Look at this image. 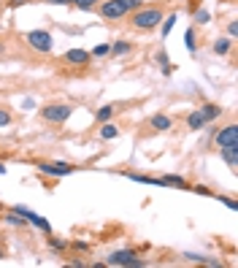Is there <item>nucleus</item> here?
I'll return each instance as SVG.
<instances>
[{
  "label": "nucleus",
  "mask_w": 238,
  "mask_h": 268,
  "mask_svg": "<svg viewBox=\"0 0 238 268\" xmlns=\"http://www.w3.org/2000/svg\"><path fill=\"white\" fill-rule=\"evenodd\" d=\"M163 22V11L160 8H138V11L133 14V24L138 30H154L157 24Z\"/></svg>",
  "instance_id": "nucleus-1"
},
{
  "label": "nucleus",
  "mask_w": 238,
  "mask_h": 268,
  "mask_svg": "<svg viewBox=\"0 0 238 268\" xmlns=\"http://www.w3.org/2000/svg\"><path fill=\"white\" fill-rule=\"evenodd\" d=\"M70 114H73V106H68V103H49L41 109V119H46V122H52V125L68 122Z\"/></svg>",
  "instance_id": "nucleus-2"
},
{
  "label": "nucleus",
  "mask_w": 238,
  "mask_h": 268,
  "mask_svg": "<svg viewBox=\"0 0 238 268\" xmlns=\"http://www.w3.org/2000/svg\"><path fill=\"white\" fill-rule=\"evenodd\" d=\"M24 41H27L30 49H35V52H41V54H49L54 46L52 33H46V30H30V33L24 35Z\"/></svg>",
  "instance_id": "nucleus-3"
},
{
  "label": "nucleus",
  "mask_w": 238,
  "mask_h": 268,
  "mask_svg": "<svg viewBox=\"0 0 238 268\" xmlns=\"http://www.w3.org/2000/svg\"><path fill=\"white\" fill-rule=\"evenodd\" d=\"M106 266H144V260H138L133 249H119L106 257Z\"/></svg>",
  "instance_id": "nucleus-4"
},
{
  "label": "nucleus",
  "mask_w": 238,
  "mask_h": 268,
  "mask_svg": "<svg viewBox=\"0 0 238 268\" xmlns=\"http://www.w3.org/2000/svg\"><path fill=\"white\" fill-rule=\"evenodd\" d=\"M125 14H128V8H125L122 0H106L100 6V17L103 19H122Z\"/></svg>",
  "instance_id": "nucleus-5"
},
{
  "label": "nucleus",
  "mask_w": 238,
  "mask_h": 268,
  "mask_svg": "<svg viewBox=\"0 0 238 268\" xmlns=\"http://www.w3.org/2000/svg\"><path fill=\"white\" fill-rule=\"evenodd\" d=\"M214 141H216L219 149H225V146H238V125H227V128H222Z\"/></svg>",
  "instance_id": "nucleus-6"
},
{
  "label": "nucleus",
  "mask_w": 238,
  "mask_h": 268,
  "mask_svg": "<svg viewBox=\"0 0 238 268\" xmlns=\"http://www.w3.org/2000/svg\"><path fill=\"white\" fill-rule=\"evenodd\" d=\"M14 211H17V214H22L24 220H30V222H33V225H35V227H41L43 233H52V225H49V222L43 220V217H38V214H35V211L24 209V206H17V209H14Z\"/></svg>",
  "instance_id": "nucleus-7"
},
{
  "label": "nucleus",
  "mask_w": 238,
  "mask_h": 268,
  "mask_svg": "<svg viewBox=\"0 0 238 268\" xmlns=\"http://www.w3.org/2000/svg\"><path fill=\"white\" fill-rule=\"evenodd\" d=\"M38 171H41L43 176H68V174H73V165H65V163H57V165L41 163V165H38Z\"/></svg>",
  "instance_id": "nucleus-8"
},
{
  "label": "nucleus",
  "mask_w": 238,
  "mask_h": 268,
  "mask_svg": "<svg viewBox=\"0 0 238 268\" xmlns=\"http://www.w3.org/2000/svg\"><path fill=\"white\" fill-rule=\"evenodd\" d=\"M63 60L68 65H87L89 63V52H84V49H68Z\"/></svg>",
  "instance_id": "nucleus-9"
},
{
  "label": "nucleus",
  "mask_w": 238,
  "mask_h": 268,
  "mask_svg": "<svg viewBox=\"0 0 238 268\" xmlns=\"http://www.w3.org/2000/svg\"><path fill=\"white\" fill-rule=\"evenodd\" d=\"M149 125H151L154 130H160V133H165V130H171V128H173V119H171L168 114H154Z\"/></svg>",
  "instance_id": "nucleus-10"
},
{
  "label": "nucleus",
  "mask_w": 238,
  "mask_h": 268,
  "mask_svg": "<svg viewBox=\"0 0 238 268\" xmlns=\"http://www.w3.org/2000/svg\"><path fill=\"white\" fill-rule=\"evenodd\" d=\"M219 155H222V160H225L230 168L238 165V146H225V149H219Z\"/></svg>",
  "instance_id": "nucleus-11"
},
{
  "label": "nucleus",
  "mask_w": 238,
  "mask_h": 268,
  "mask_svg": "<svg viewBox=\"0 0 238 268\" xmlns=\"http://www.w3.org/2000/svg\"><path fill=\"white\" fill-rule=\"evenodd\" d=\"M187 128H190V130L206 128V117L200 114V111H192V114H187Z\"/></svg>",
  "instance_id": "nucleus-12"
},
{
  "label": "nucleus",
  "mask_w": 238,
  "mask_h": 268,
  "mask_svg": "<svg viewBox=\"0 0 238 268\" xmlns=\"http://www.w3.org/2000/svg\"><path fill=\"white\" fill-rule=\"evenodd\" d=\"M163 187H179V190H190V184H187L181 176H163Z\"/></svg>",
  "instance_id": "nucleus-13"
},
{
  "label": "nucleus",
  "mask_w": 238,
  "mask_h": 268,
  "mask_svg": "<svg viewBox=\"0 0 238 268\" xmlns=\"http://www.w3.org/2000/svg\"><path fill=\"white\" fill-rule=\"evenodd\" d=\"M200 114L206 117V122H211V119H216L222 114V109H219V106H214V103H206L203 109H200Z\"/></svg>",
  "instance_id": "nucleus-14"
},
{
  "label": "nucleus",
  "mask_w": 238,
  "mask_h": 268,
  "mask_svg": "<svg viewBox=\"0 0 238 268\" xmlns=\"http://www.w3.org/2000/svg\"><path fill=\"white\" fill-rule=\"evenodd\" d=\"M114 111H116V106H100L95 119H98V122H108V119L114 117Z\"/></svg>",
  "instance_id": "nucleus-15"
},
{
  "label": "nucleus",
  "mask_w": 238,
  "mask_h": 268,
  "mask_svg": "<svg viewBox=\"0 0 238 268\" xmlns=\"http://www.w3.org/2000/svg\"><path fill=\"white\" fill-rule=\"evenodd\" d=\"M119 135V128H116L114 122H106L103 128H100V138H116Z\"/></svg>",
  "instance_id": "nucleus-16"
},
{
  "label": "nucleus",
  "mask_w": 238,
  "mask_h": 268,
  "mask_svg": "<svg viewBox=\"0 0 238 268\" xmlns=\"http://www.w3.org/2000/svg\"><path fill=\"white\" fill-rule=\"evenodd\" d=\"M230 46H233V38H219V41L214 44V52L216 54H227V52H230Z\"/></svg>",
  "instance_id": "nucleus-17"
},
{
  "label": "nucleus",
  "mask_w": 238,
  "mask_h": 268,
  "mask_svg": "<svg viewBox=\"0 0 238 268\" xmlns=\"http://www.w3.org/2000/svg\"><path fill=\"white\" fill-rule=\"evenodd\" d=\"M76 8H82V11H92L95 6H98V0H73Z\"/></svg>",
  "instance_id": "nucleus-18"
},
{
  "label": "nucleus",
  "mask_w": 238,
  "mask_h": 268,
  "mask_svg": "<svg viewBox=\"0 0 238 268\" xmlns=\"http://www.w3.org/2000/svg\"><path fill=\"white\" fill-rule=\"evenodd\" d=\"M130 49H133V44H128V41H119V44H114V46H111V52H114V54H128Z\"/></svg>",
  "instance_id": "nucleus-19"
},
{
  "label": "nucleus",
  "mask_w": 238,
  "mask_h": 268,
  "mask_svg": "<svg viewBox=\"0 0 238 268\" xmlns=\"http://www.w3.org/2000/svg\"><path fill=\"white\" fill-rule=\"evenodd\" d=\"M3 220H6L8 225H17V227H24V217H17V211H14V214H6V217H3Z\"/></svg>",
  "instance_id": "nucleus-20"
},
{
  "label": "nucleus",
  "mask_w": 238,
  "mask_h": 268,
  "mask_svg": "<svg viewBox=\"0 0 238 268\" xmlns=\"http://www.w3.org/2000/svg\"><path fill=\"white\" fill-rule=\"evenodd\" d=\"M163 19H165V22H160V24H163V35H168L171 30H173V22H176V14H171V17H163Z\"/></svg>",
  "instance_id": "nucleus-21"
},
{
  "label": "nucleus",
  "mask_w": 238,
  "mask_h": 268,
  "mask_svg": "<svg viewBox=\"0 0 238 268\" xmlns=\"http://www.w3.org/2000/svg\"><path fill=\"white\" fill-rule=\"evenodd\" d=\"M184 41H187V49H190V52H195V30H187Z\"/></svg>",
  "instance_id": "nucleus-22"
},
{
  "label": "nucleus",
  "mask_w": 238,
  "mask_h": 268,
  "mask_svg": "<svg viewBox=\"0 0 238 268\" xmlns=\"http://www.w3.org/2000/svg\"><path fill=\"white\" fill-rule=\"evenodd\" d=\"M11 125V114L6 109H0V128H8Z\"/></svg>",
  "instance_id": "nucleus-23"
},
{
  "label": "nucleus",
  "mask_w": 238,
  "mask_h": 268,
  "mask_svg": "<svg viewBox=\"0 0 238 268\" xmlns=\"http://www.w3.org/2000/svg\"><path fill=\"white\" fill-rule=\"evenodd\" d=\"M111 52V44H100V46H95V57H103V54H108Z\"/></svg>",
  "instance_id": "nucleus-24"
},
{
  "label": "nucleus",
  "mask_w": 238,
  "mask_h": 268,
  "mask_svg": "<svg viewBox=\"0 0 238 268\" xmlns=\"http://www.w3.org/2000/svg\"><path fill=\"white\" fill-rule=\"evenodd\" d=\"M122 3H125L128 11H138V8H141V0H122Z\"/></svg>",
  "instance_id": "nucleus-25"
},
{
  "label": "nucleus",
  "mask_w": 238,
  "mask_h": 268,
  "mask_svg": "<svg viewBox=\"0 0 238 268\" xmlns=\"http://www.w3.org/2000/svg\"><path fill=\"white\" fill-rule=\"evenodd\" d=\"M222 201V203H225L227 206V209H230V211H236L238 209V203H236V201H233V198H219Z\"/></svg>",
  "instance_id": "nucleus-26"
},
{
  "label": "nucleus",
  "mask_w": 238,
  "mask_h": 268,
  "mask_svg": "<svg viewBox=\"0 0 238 268\" xmlns=\"http://www.w3.org/2000/svg\"><path fill=\"white\" fill-rule=\"evenodd\" d=\"M192 193H197V195H214L209 187H192Z\"/></svg>",
  "instance_id": "nucleus-27"
},
{
  "label": "nucleus",
  "mask_w": 238,
  "mask_h": 268,
  "mask_svg": "<svg viewBox=\"0 0 238 268\" xmlns=\"http://www.w3.org/2000/svg\"><path fill=\"white\" fill-rule=\"evenodd\" d=\"M227 33H230V38H236V35H238V22H230V24H227Z\"/></svg>",
  "instance_id": "nucleus-28"
},
{
  "label": "nucleus",
  "mask_w": 238,
  "mask_h": 268,
  "mask_svg": "<svg viewBox=\"0 0 238 268\" xmlns=\"http://www.w3.org/2000/svg\"><path fill=\"white\" fill-rule=\"evenodd\" d=\"M195 17H197V22H200V24H206V22H209V11H197Z\"/></svg>",
  "instance_id": "nucleus-29"
},
{
  "label": "nucleus",
  "mask_w": 238,
  "mask_h": 268,
  "mask_svg": "<svg viewBox=\"0 0 238 268\" xmlns=\"http://www.w3.org/2000/svg\"><path fill=\"white\" fill-rule=\"evenodd\" d=\"M49 241H52V246H54V249H65V246H68L65 241H60V239H49Z\"/></svg>",
  "instance_id": "nucleus-30"
},
{
  "label": "nucleus",
  "mask_w": 238,
  "mask_h": 268,
  "mask_svg": "<svg viewBox=\"0 0 238 268\" xmlns=\"http://www.w3.org/2000/svg\"><path fill=\"white\" fill-rule=\"evenodd\" d=\"M46 3H52V6H70L73 0H46Z\"/></svg>",
  "instance_id": "nucleus-31"
},
{
  "label": "nucleus",
  "mask_w": 238,
  "mask_h": 268,
  "mask_svg": "<svg viewBox=\"0 0 238 268\" xmlns=\"http://www.w3.org/2000/svg\"><path fill=\"white\" fill-rule=\"evenodd\" d=\"M73 246H76V249H79V252H87V249H89V244H87V241H76Z\"/></svg>",
  "instance_id": "nucleus-32"
},
{
  "label": "nucleus",
  "mask_w": 238,
  "mask_h": 268,
  "mask_svg": "<svg viewBox=\"0 0 238 268\" xmlns=\"http://www.w3.org/2000/svg\"><path fill=\"white\" fill-rule=\"evenodd\" d=\"M22 3H27V0H11V6H22Z\"/></svg>",
  "instance_id": "nucleus-33"
},
{
  "label": "nucleus",
  "mask_w": 238,
  "mask_h": 268,
  "mask_svg": "<svg viewBox=\"0 0 238 268\" xmlns=\"http://www.w3.org/2000/svg\"><path fill=\"white\" fill-rule=\"evenodd\" d=\"M0 174H6V165H3V163H0Z\"/></svg>",
  "instance_id": "nucleus-34"
},
{
  "label": "nucleus",
  "mask_w": 238,
  "mask_h": 268,
  "mask_svg": "<svg viewBox=\"0 0 238 268\" xmlns=\"http://www.w3.org/2000/svg\"><path fill=\"white\" fill-rule=\"evenodd\" d=\"M0 257H3V252H0Z\"/></svg>",
  "instance_id": "nucleus-35"
}]
</instances>
